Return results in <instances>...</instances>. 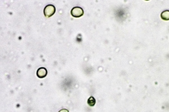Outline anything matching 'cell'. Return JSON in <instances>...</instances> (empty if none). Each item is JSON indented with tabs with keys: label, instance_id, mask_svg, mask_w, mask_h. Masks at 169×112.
<instances>
[{
	"label": "cell",
	"instance_id": "obj_3",
	"mask_svg": "<svg viewBox=\"0 0 169 112\" xmlns=\"http://www.w3.org/2000/svg\"><path fill=\"white\" fill-rule=\"evenodd\" d=\"M47 74V71L46 68L41 67L38 70L37 72V76L39 78H43L46 76Z\"/></svg>",
	"mask_w": 169,
	"mask_h": 112
},
{
	"label": "cell",
	"instance_id": "obj_2",
	"mask_svg": "<svg viewBox=\"0 0 169 112\" xmlns=\"http://www.w3.org/2000/svg\"><path fill=\"white\" fill-rule=\"evenodd\" d=\"M71 13L72 16L75 18H79L83 15L84 11L80 7H75L72 8Z\"/></svg>",
	"mask_w": 169,
	"mask_h": 112
},
{
	"label": "cell",
	"instance_id": "obj_4",
	"mask_svg": "<svg viewBox=\"0 0 169 112\" xmlns=\"http://www.w3.org/2000/svg\"><path fill=\"white\" fill-rule=\"evenodd\" d=\"M161 17L163 20H169V11L167 10L163 11L161 14Z\"/></svg>",
	"mask_w": 169,
	"mask_h": 112
},
{
	"label": "cell",
	"instance_id": "obj_1",
	"mask_svg": "<svg viewBox=\"0 0 169 112\" xmlns=\"http://www.w3.org/2000/svg\"><path fill=\"white\" fill-rule=\"evenodd\" d=\"M56 12V8L53 5L49 4L45 7L44 13L45 16L47 18H49L53 16Z\"/></svg>",
	"mask_w": 169,
	"mask_h": 112
},
{
	"label": "cell",
	"instance_id": "obj_5",
	"mask_svg": "<svg viewBox=\"0 0 169 112\" xmlns=\"http://www.w3.org/2000/svg\"><path fill=\"white\" fill-rule=\"evenodd\" d=\"M95 100L94 98L93 97H91L89 99L88 101V104L90 106H93L95 105Z\"/></svg>",
	"mask_w": 169,
	"mask_h": 112
}]
</instances>
